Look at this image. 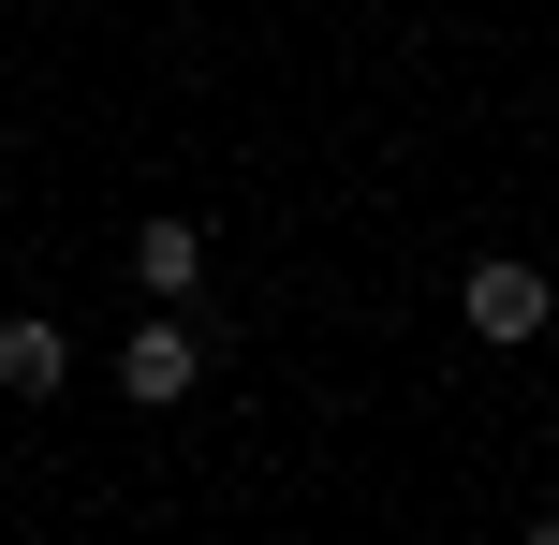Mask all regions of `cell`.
Segmentation results:
<instances>
[{
	"instance_id": "cell-5",
	"label": "cell",
	"mask_w": 559,
	"mask_h": 545,
	"mask_svg": "<svg viewBox=\"0 0 559 545\" xmlns=\"http://www.w3.org/2000/svg\"><path fill=\"white\" fill-rule=\"evenodd\" d=\"M515 545H559V517H531V531H515Z\"/></svg>"
},
{
	"instance_id": "cell-4",
	"label": "cell",
	"mask_w": 559,
	"mask_h": 545,
	"mask_svg": "<svg viewBox=\"0 0 559 545\" xmlns=\"http://www.w3.org/2000/svg\"><path fill=\"white\" fill-rule=\"evenodd\" d=\"M59 383H74V340H59L45 310H15L0 324V399H59Z\"/></svg>"
},
{
	"instance_id": "cell-3",
	"label": "cell",
	"mask_w": 559,
	"mask_h": 545,
	"mask_svg": "<svg viewBox=\"0 0 559 545\" xmlns=\"http://www.w3.org/2000/svg\"><path fill=\"white\" fill-rule=\"evenodd\" d=\"M133 295L192 310V295H206V222H177V206H163V222H133Z\"/></svg>"
},
{
	"instance_id": "cell-1",
	"label": "cell",
	"mask_w": 559,
	"mask_h": 545,
	"mask_svg": "<svg viewBox=\"0 0 559 545\" xmlns=\"http://www.w3.org/2000/svg\"><path fill=\"white\" fill-rule=\"evenodd\" d=\"M456 310H472V340H545V310H559V295H545V265H515V251H486L472 265V281H456Z\"/></svg>"
},
{
	"instance_id": "cell-2",
	"label": "cell",
	"mask_w": 559,
	"mask_h": 545,
	"mask_svg": "<svg viewBox=\"0 0 559 545\" xmlns=\"http://www.w3.org/2000/svg\"><path fill=\"white\" fill-rule=\"evenodd\" d=\"M192 383H206V340H192V324H133V340H118V399H133V413H177Z\"/></svg>"
}]
</instances>
